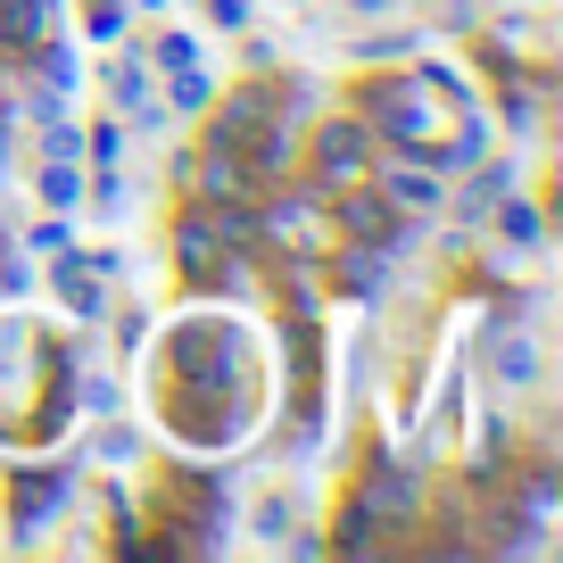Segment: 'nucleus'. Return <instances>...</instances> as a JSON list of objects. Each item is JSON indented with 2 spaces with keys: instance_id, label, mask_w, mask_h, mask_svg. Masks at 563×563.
Returning <instances> with one entry per match:
<instances>
[{
  "instance_id": "f257e3e1",
  "label": "nucleus",
  "mask_w": 563,
  "mask_h": 563,
  "mask_svg": "<svg viewBox=\"0 0 563 563\" xmlns=\"http://www.w3.org/2000/svg\"><path fill=\"white\" fill-rule=\"evenodd\" d=\"M42 199H51V208H75V175H67V166H51V175H42Z\"/></svg>"
},
{
  "instance_id": "f03ea898",
  "label": "nucleus",
  "mask_w": 563,
  "mask_h": 563,
  "mask_svg": "<svg viewBox=\"0 0 563 563\" xmlns=\"http://www.w3.org/2000/svg\"><path fill=\"white\" fill-rule=\"evenodd\" d=\"M398 199H415V208H431V199H440V183H422V175H398Z\"/></svg>"
}]
</instances>
